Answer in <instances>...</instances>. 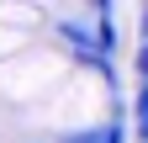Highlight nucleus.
Wrapping results in <instances>:
<instances>
[{"label": "nucleus", "mask_w": 148, "mask_h": 143, "mask_svg": "<svg viewBox=\"0 0 148 143\" xmlns=\"http://www.w3.org/2000/svg\"><path fill=\"white\" fill-rule=\"evenodd\" d=\"M64 69H69V58L58 48L27 43L16 58L0 64V101H42V96H53V85L64 80Z\"/></svg>", "instance_id": "1"}, {"label": "nucleus", "mask_w": 148, "mask_h": 143, "mask_svg": "<svg viewBox=\"0 0 148 143\" xmlns=\"http://www.w3.org/2000/svg\"><path fill=\"white\" fill-rule=\"evenodd\" d=\"M132 127H138V143H148V85H138L132 96Z\"/></svg>", "instance_id": "2"}, {"label": "nucleus", "mask_w": 148, "mask_h": 143, "mask_svg": "<svg viewBox=\"0 0 148 143\" xmlns=\"http://www.w3.org/2000/svg\"><path fill=\"white\" fill-rule=\"evenodd\" d=\"M132 69H138V85H148V43H138V53H132Z\"/></svg>", "instance_id": "3"}, {"label": "nucleus", "mask_w": 148, "mask_h": 143, "mask_svg": "<svg viewBox=\"0 0 148 143\" xmlns=\"http://www.w3.org/2000/svg\"><path fill=\"white\" fill-rule=\"evenodd\" d=\"M138 27H143V43H148V6L138 11Z\"/></svg>", "instance_id": "4"}]
</instances>
